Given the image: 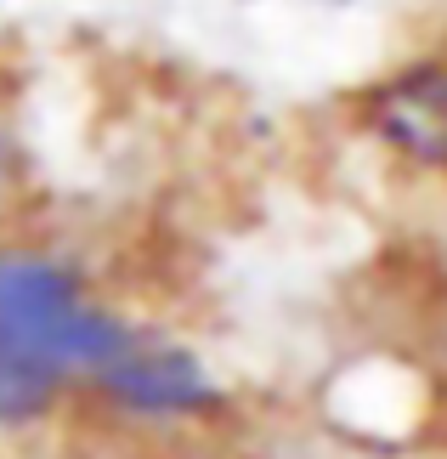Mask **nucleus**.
Wrapping results in <instances>:
<instances>
[{
	"mask_svg": "<svg viewBox=\"0 0 447 459\" xmlns=\"http://www.w3.org/2000/svg\"><path fill=\"white\" fill-rule=\"evenodd\" d=\"M80 420L142 443H193L238 420V392L204 346L136 312L85 385Z\"/></svg>",
	"mask_w": 447,
	"mask_h": 459,
	"instance_id": "2",
	"label": "nucleus"
},
{
	"mask_svg": "<svg viewBox=\"0 0 447 459\" xmlns=\"http://www.w3.org/2000/svg\"><path fill=\"white\" fill-rule=\"evenodd\" d=\"M419 358H425V368L447 385V290L436 295L431 307H425V317H419Z\"/></svg>",
	"mask_w": 447,
	"mask_h": 459,
	"instance_id": "5",
	"label": "nucleus"
},
{
	"mask_svg": "<svg viewBox=\"0 0 447 459\" xmlns=\"http://www.w3.org/2000/svg\"><path fill=\"white\" fill-rule=\"evenodd\" d=\"M131 317L80 250L0 233V448L74 420Z\"/></svg>",
	"mask_w": 447,
	"mask_h": 459,
	"instance_id": "1",
	"label": "nucleus"
},
{
	"mask_svg": "<svg viewBox=\"0 0 447 459\" xmlns=\"http://www.w3.org/2000/svg\"><path fill=\"white\" fill-rule=\"evenodd\" d=\"M29 199H34V143L23 126V102L0 80V233L23 227Z\"/></svg>",
	"mask_w": 447,
	"mask_h": 459,
	"instance_id": "4",
	"label": "nucleus"
},
{
	"mask_svg": "<svg viewBox=\"0 0 447 459\" xmlns=\"http://www.w3.org/2000/svg\"><path fill=\"white\" fill-rule=\"evenodd\" d=\"M351 131L385 165L447 182V46L397 57L351 91Z\"/></svg>",
	"mask_w": 447,
	"mask_h": 459,
	"instance_id": "3",
	"label": "nucleus"
}]
</instances>
